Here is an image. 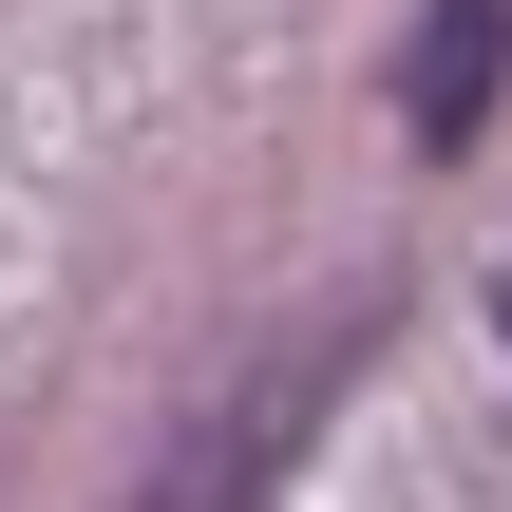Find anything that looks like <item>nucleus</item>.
Masks as SVG:
<instances>
[{
  "label": "nucleus",
  "mask_w": 512,
  "mask_h": 512,
  "mask_svg": "<svg viewBox=\"0 0 512 512\" xmlns=\"http://www.w3.org/2000/svg\"><path fill=\"white\" fill-rule=\"evenodd\" d=\"M494 76H512V0H437L418 57H399V133L418 152H475L494 133Z\"/></svg>",
  "instance_id": "1"
},
{
  "label": "nucleus",
  "mask_w": 512,
  "mask_h": 512,
  "mask_svg": "<svg viewBox=\"0 0 512 512\" xmlns=\"http://www.w3.org/2000/svg\"><path fill=\"white\" fill-rule=\"evenodd\" d=\"M494 304H512V285H494Z\"/></svg>",
  "instance_id": "2"
}]
</instances>
